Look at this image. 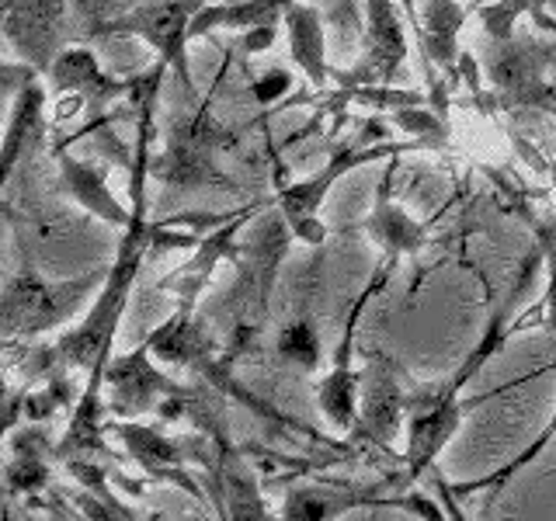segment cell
Segmentation results:
<instances>
[{
    "label": "cell",
    "instance_id": "603a6c76",
    "mask_svg": "<svg viewBox=\"0 0 556 521\" xmlns=\"http://www.w3.org/2000/svg\"><path fill=\"white\" fill-rule=\"evenodd\" d=\"M543 4H546V0H494V4L480 8L477 17H480L483 31L491 35L494 42H508L511 35H515V22L526 11L535 14V22L543 25V28H556L549 17H543Z\"/></svg>",
    "mask_w": 556,
    "mask_h": 521
},
{
    "label": "cell",
    "instance_id": "ac0fdd59",
    "mask_svg": "<svg viewBox=\"0 0 556 521\" xmlns=\"http://www.w3.org/2000/svg\"><path fill=\"white\" fill-rule=\"evenodd\" d=\"M535 265L539 260L532 257L526 268H521V275H518V282L511 285V292L504 295V303L497 306V313L491 317V323H486V330H483V338H480V344L469 352V358L459 365V372L448 379V393H459L469 379H477L480 376V369L486 361H491L501 347H504V341H508V320H511V309H515V303H518V295H521V289H526V282H532V275H535Z\"/></svg>",
    "mask_w": 556,
    "mask_h": 521
},
{
    "label": "cell",
    "instance_id": "5b68a950",
    "mask_svg": "<svg viewBox=\"0 0 556 521\" xmlns=\"http://www.w3.org/2000/svg\"><path fill=\"white\" fill-rule=\"evenodd\" d=\"M66 0H4V35L31 69L49 74L63 39Z\"/></svg>",
    "mask_w": 556,
    "mask_h": 521
},
{
    "label": "cell",
    "instance_id": "7a4b0ae2",
    "mask_svg": "<svg viewBox=\"0 0 556 521\" xmlns=\"http://www.w3.org/2000/svg\"><path fill=\"white\" fill-rule=\"evenodd\" d=\"M109 271L112 268H98L60 285L42 282V278L31 271L14 275L4 289V323H0L4 341L35 338V334H42V330L70 320L87 295L109 282Z\"/></svg>",
    "mask_w": 556,
    "mask_h": 521
},
{
    "label": "cell",
    "instance_id": "6da1fadb",
    "mask_svg": "<svg viewBox=\"0 0 556 521\" xmlns=\"http://www.w3.org/2000/svg\"><path fill=\"white\" fill-rule=\"evenodd\" d=\"M150 136H153V104L139 109V139H136V167H132V223L126 237H122L118 260L109 271V282L101 285V295L94 300L87 320L66 334L56 347H22V369L28 379H52L63 372V365H74V369L91 372L94 365L112 358V341L122 320V309L132 292V282L139 268H143V257H150V226H147V202H143V181L150 170Z\"/></svg>",
    "mask_w": 556,
    "mask_h": 521
},
{
    "label": "cell",
    "instance_id": "ba28073f",
    "mask_svg": "<svg viewBox=\"0 0 556 521\" xmlns=\"http://www.w3.org/2000/svg\"><path fill=\"white\" fill-rule=\"evenodd\" d=\"M463 410L456 393H434V396H417L410 404V442H407V473L417 480L425 469L439 459V452L452 442V434L463 424Z\"/></svg>",
    "mask_w": 556,
    "mask_h": 521
},
{
    "label": "cell",
    "instance_id": "7402d4cb",
    "mask_svg": "<svg viewBox=\"0 0 556 521\" xmlns=\"http://www.w3.org/2000/svg\"><path fill=\"white\" fill-rule=\"evenodd\" d=\"M14 456L8 459V491L11 494H35L49 483V462L46 452H52L46 445L42 431H25L22 439L11 442Z\"/></svg>",
    "mask_w": 556,
    "mask_h": 521
},
{
    "label": "cell",
    "instance_id": "d6986e66",
    "mask_svg": "<svg viewBox=\"0 0 556 521\" xmlns=\"http://www.w3.org/2000/svg\"><path fill=\"white\" fill-rule=\"evenodd\" d=\"M56 156H60V170H63V191H70V195L91 208L94 216H101L104 223H115V226L132 223V213H126V208L115 202L112 191L104 188V170L66 156L63 147L56 150Z\"/></svg>",
    "mask_w": 556,
    "mask_h": 521
},
{
    "label": "cell",
    "instance_id": "3957f363",
    "mask_svg": "<svg viewBox=\"0 0 556 521\" xmlns=\"http://www.w3.org/2000/svg\"><path fill=\"white\" fill-rule=\"evenodd\" d=\"M369 132H362L358 139H352V143H341L334 150V156H330V164L324 170L313 174V178H306L300 185L278 188L275 205H278V213L286 216V223H289V230H292L295 240L324 243L327 233H324L317 213H320V205L327 199V191L334 188L348 170H355L362 164H372V161H379V156H396L400 150L410 147V143L407 147L404 143H369Z\"/></svg>",
    "mask_w": 556,
    "mask_h": 521
},
{
    "label": "cell",
    "instance_id": "44dd1931",
    "mask_svg": "<svg viewBox=\"0 0 556 521\" xmlns=\"http://www.w3.org/2000/svg\"><path fill=\"white\" fill-rule=\"evenodd\" d=\"M147 344L156 358H164L170 365H205V355H208V341L202 334V327L191 320V309H181V306L164 327L153 330Z\"/></svg>",
    "mask_w": 556,
    "mask_h": 521
},
{
    "label": "cell",
    "instance_id": "5bb4252c",
    "mask_svg": "<svg viewBox=\"0 0 556 521\" xmlns=\"http://www.w3.org/2000/svg\"><path fill=\"white\" fill-rule=\"evenodd\" d=\"M473 14V8H459L456 0H425L421 8V46H425V56L442 66L448 80H456V60L459 56V28L466 17Z\"/></svg>",
    "mask_w": 556,
    "mask_h": 521
},
{
    "label": "cell",
    "instance_id": "277c9868",
    "mask_svg": "<svg viewBox=\"0 0 556 521\" xmlns=\"http://www.w3.org/2000/svg\"><path fill=\"white\" fill-rule=\"evenodd\" d=\"M199 8H202L199 0H164V4L136 8L126 17L94 25V35H139V39L150 42L156 52H161V63L174 66V69H178V77L185 84H191L185 46L191 42L188 39V25H191V14H195Z\"/></svg>",
    "mask_w": 556,
    "mask_h": 521
},
{
    "label": "cell",
    "instance_id": "52a82bcc",
    "mask_svg": "<svg viewBox=\"0 0 556 521\" xmlns=\"http://www.w3.org/2000/svg\"><path fill=\"white\" fill-rule=\"evenodd\" d=\"M150 344H139L136 352L112 358L109 369H104V382L115 396L112 410L115 414H147L156 407L161 396H191L195 390L178 386L174 379H167L164 372H156L150 365Z\"/></svg>",
    "mask_w": 556,
    "mask_h": 521
},
{
    "label": "cell",
    "instance_id": "2e32d148",
    "mask_svg": "<svg viewBox=\"0 0 556 521\" xmlns=\"http://www.w3.org/2000/svg\"><path fill=\"white\" fill-rule=\"evenodd\" d=\"M286 31H289L292 63L303 69L306 80L317 87V91H324L327 87V42H324L317 8L295 4L292 0L286 11Z\"/></svg>",
    "mask_w": 556,
    "mask_h": 521
},
{
    "label": "cell",
    "instance_id": "cb8c5ba5",
    "mask_svg": "<svg viewBox=\"0 0 556 521\" xmlns=\"http://www.w3.org/2000/svg\"><path fill=\"white\" fill-rule=\"evenodd\" d=\"M372 497L365 494H344V491H292L286 497V518H330L341 514L355 504H365Z\"/></svg>",
    "mask_w": 556,
    "mask_h": 521
},
{
    "label": "cell",
    "instance_id": "4fadbf2b",
    "mask_svg": "<svg viewBox=\"0 0 556 521\" xmlns=\"http://www.w3.org/2000/svg\"><path fill=\"white\" fill-rule=\"evenodd\" d=\"M49 84L56 94H80L84 104L94 115L104 109L109 101H115L122 91H132V80H112L101 74L98 60L87 49H66L56 56V66L49 69Z\"/></svg>",
    "mask_w": 556,
    "mask_h": 521
},
{
    "label": "cell",
    "instance_id": "9a60e30c",
    "mask_svg": "<svg viewBox=\"0 0 556 521\" xmlns=\"http://www.w3.org/2000/svg\"><path fill=\"white\" fill-rule=\"evenodd\" d=\"M365 230L382 243L390 265H396L404 254H417L425 247V226H417L404 208L390 202V174L379 185L376 208H372V216L365 219Z\"/></svg>",
    "mask_w": 556,
    "mask_h": 521
},
{
    "label": "cell",
    "instance_id": "9c48e42d",
    "mask_svg": "<svg viewBox=\"0 0 556 521\" xmlns=\"http://www.w3.org/2000/svg\"><path fill=\"white\" fill-rule=\"evenodd\" d=\"M271 202H275V199H268V202H254V205H248V208H240V213L230 216L226 223H219V230H216V233H208V237L199 243L195 257L185 260V265H181L178 271H170V275L164 278V282H161V289L178 295V306H181V309H191V306H195L202 285L208 282V278H213V271H216L219 260H223V257H237V247H233L237 233L251 223V216L257 213V208H265V205H271Z\"/></svg>",
    "mask_w": 556,
    "mask_h": 521
},
{
    "label": "cell",
    "instance_id": "4316f807",
    "mask_svg": "<svg viewBox=\"0 0 556 521\" xmlns=\"http://www.w3.org/2000/svg\"><path fill=\"white\" fill-rule=\"evenodd\" d=\"M549 247V260H553V278H549V289H546V300H543V309H546V323L556 334V243H546Z\"/></svg>",
    "mask_w": 556,
    "mask_h": 521
},
{
    "label": "cell",
    "instance_id": "30bf717a",
    "mask_svg": "<svg viewBox=\"0 0 556 521\" xmlns=\"http://www.w3.org/2000/svg\"><path fill=\"white\" fill-rule=\"evenodd\" d=\"M390 271H393V268L382 265V268H379V275L372 278V285L365 289V295L355 303L352 317H348V327H344L341 347H338V365H334V372H330V376L320 382V386H317V399H320L324 417H327V421L334 424V428H341V431H352V428L358 424V390H362V372H352V369H348V355H352V341H355L358 313H362L365 300H369V295H376V292H379L382 278H387Z\"/></svg>",
    "mask_w": 556,
    "mask_h": 521
},
{
    "label": "cell",
    "instance_id": "7c38bea8",
    "mask_svg": "<svg viewBox=\"0 0 556 521\" xmlns=\"http://www.w3.org/2000/svg\"><path fill=\"white\" fill-rule=\"evenodd\" d=\"M109 428L126 442L132 459L143 466L153 480H174V483H181L188 494H199V486L191 483L181 469L185 459H202L195 442H170L150 424H109Z\"/></svg>",
    "mask_w": 556,
    "mask_h": 521
},
{
    "label": "cell",
    "instance_id": "d4e9b609",
    "mask_svg": "<svg viewBox=\"0 0 556 521\" xmlns=\"http://www.w3.org/2000/svg\"><path fill=\"white\" fill-rule=\"evenodd\" d=\"M278 355H282L289 365H295V369H317L320 361V338L317 330H313L309 320H292L282 338H278Z\"/></svg>",
    "mask_w": 556,
    "mask_h": 521
},
{
    "label": "cell",
    "instance_id": "ffe728a7",
    "mask_svg": "<svg viewBox=\"0 0 556 521\" xmlns=\"http://www.w3.org/2000/svg\"><path fill=\"white\" fill-rule=\"evenodd\" d=\"M35 77V74H31ZM25 80L22 91H14V109H11V122H8V136H4V178H11L14 174V164H17V153H22L25 147L39 143L42 139V87L35 80Z\"/></svg>",
    "mask_w": 556,
    "mask_h": 521
},
{
    "label": "cell",
    "instance_id": "8fae6325",
    "mask_svg": "<svg viewBox=\"0 0 556 521\" xmlns=\"http://www.w3.org/2000/svg\"><path fill=\"white\" fill-rule=\"evenodd\" d=\"M362 410H358V424H355V442H376L387 445L396 428H400V414L407 407V396L400 393L393 365L382 355H369V369L362 376Z\"/></svg>",
    "mask_w": 556,
    "mask_h": 521
},
{
    "label": "cell",
    "instance_id": "8992f818",
    "mask_svg": "<svg viewBox=\"0 0 556 521\" xmlns=\"http://www.w3.org/2000/svg\"><path fill=\"white\" fill-rule=\"evenodd\" d=\"M407 56V35L393 11V0H365V49L355 74H334L344 91L358 84L390 80Z\"/></svg>",
    "mask_w": 556,
    "mask_h": 521
},
{
    "label": "cell",
    "instance_id": "83f0119b",
    "mask_svg": "<svg viewBox=\"0 0 556 521\" xmlns=\"http://www.w3.org/2000/svg\"><path fill=\"white\" fill-rule=\"evenodd\" d=\"M199 4H202V0H199Z\"/></svg>",
    "mask_w": 556,
    "mask_h": 521
},
{
    "label": "cell",
    "instance_id": "484cf974",
    "mask_svg": "<svg viewBox=\"0 0 556 521\" xmlns=\"http://www.w3.org/2000/svg\"><path fill=\"white\" fill-rule=\"evenodd\" d=\"M289 84H292V77L286 74V69H268L265 77H261L257 84H254V94H257V101H275L278 94H286L289 91Z\"/></svg>",
    "mask_w": 556,
    "mask_h": 521
},
{
    "label": "cell",
    "instance_id": "e0dca14e",
    "mask_svg": "<svg viewBox=\"0 0 556 521\" xmlns=\"http://www.w3.org/2000/svg\"><path fill=\"white\" fill-rule=\"evenodd\" d=\"M292 0H243V4L230 8H199L191 14L188 39H202L213 28H278V22H286Z\"/></svg>",
    "mask_w": 556,
    "mask_h": 521
}]
</instances>
